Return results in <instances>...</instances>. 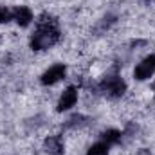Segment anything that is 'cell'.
Returning <instances> with one entry per match:
<instances>
[{
  "mask_svg": "<svg viewBox=\"0 0 155 155\" xmlns=\"http://www.w3.org/2000/svg\"><path fill=\"white\" fill-rule=\"evenodd\" d=\"M103 139H105L107 144H116V143H119V139H121V134L117 130H107L103 134Z\"/></svg>",
  "mask_w": 155,
  "mask_h": 155,
  "instance_id": "cell-9",
  "label": "cell"
},
{
  "mask_svg": "<svg viewBox=\"0 0 155 155\" xmlns=\"http://www.w3.org/2000/svg\"><path fill=\"white\" fill-rule=\"evenodd\" d=\"M58 29L54 25V22L51 20H41L38 24V29L35 33V36L31 40V47L36 49V51H43V49H49L51 45L56 43L58 40Z\"/></svg>",
  "mask_w": 155,
  "mask_h": 155,
  "instance_id": "cell-1",
  "label": "cell"
},
{
  "mask_svg": "<svg viewBox=\"0 0 155 155\" xmlns=\"http://www.w3.org/2000/svg\"><path fill=\"white\" fill-rule=\"evenodd\" d=\"M153 90H155V85H153Z\"/></svg>",
  "mask_w": 155,
  "mask_h": 155,
  "instance_id": "cell-11",
  "label": "cell"
},
{
  "mask_svg": "<svg viewBox=\"0 0 155 155\" xmlns=\"http://www.w3.org/2000/svg\"><path fill=\"white\" fill-rule=\"evenodd\" d=\"M13 18L18 22V25L25 27V25H29V24L33 22V13H31V9H29V7H25V5H20V7H16V9H15V13H13Z\"/></svg>",
  "mask_w": 155,
  "mask_h": 155,
  "instance_id": "cell-6",
  "label": "cell"
},
{
  "mask_svg": "<svg viewBox=\"0 0 155 155\" xmlns=\"http://www.w3.org/2000/svg\"><path fill=\"white\" fill-rule=\"evenodd\" d=\"M63 76H65V65L58 63V65H52L49 71L43 72L41 83H43V85H54V83H58Z\"/></svg>",
  "mask_w": 155,
  "mask_h": 155,
  "instance_id": "cell-4",
  "label": "cell"
},
{
  "mask_svg": "<svg viewBox=\"0 0 155 155\" xmlns=\"http://www.w3.org/2000/svg\"><path fill=\"white\" fill-rule=\"evenodd\" d=\"M153 72H155V54H150V56H146L135 67L134 76H135V79H139V81H144V79H148L150 76H153Z\"/></svg>",
  "mask_w": 155,
  "mask_h": 155,
  "instance_id": "cell-2",
  "label": "cell"
},
{
  "mask_svg": "<svg viewBox=\"0 0 155 155\" xmlns=\"http://www.w3.org/2000/svg\"><path fill=\"white\" fill-rule=\"evenodd\" d=\"M11 13H9V9L7 7H4V5H0V24H4V22H9L11 20Z\"/></svg>",
  "mask_w": 155,
  "mask_h": 155,
  "instance_id": "cell-10",
  "label": "cell"
},
{
  "mask_svg": "<svg viewBox=\"0 0 155 155\" xmlns=\"http://www.w3.org/2000/svg\"><path fill=\"white\" fill-rule=\"evenodd\" d=\"M87 155H108V144L107 143H96L90 146Z\"/></svg>",
  "mask_w": 155,
  "mask_h": 155,
  "instance_id": "cell-7",
  "label": "cell"
},
{
  "mask_svg": "<svg viewBox=\"0 0 155 155\" xmlns=\"http://www.w3.org/2000/svg\"><path fill=\"white\" fill-rule=\"evenodd\" d=\"M103 90H105V94H108V96H112V97H117V96H121L123 92H124V88H126V85H124V81L121 79V78H107L105 81H103Z\"/></svg>",
  "mask_w": 155,
  "mask_h": 155,
  "instance_id": "cell-3",
  "label": "cell"
},
{
  "mask_svg": "<svg viewBox=\"0 0 155 155\" xmlns=\"http://www.w3.org/2000/svg\"><path fill=\"white\" fill-rule=\"evenodd\" d=\"M76 101H78V90L74 88V87H69V88L61 94V97H60L58 112H65V110L72 108V107L76 105Z\"/></svg>",
  "mask_w": 155,
  "mask_h": 155,
  "instance_id": "cell-5",
  "label": "cell"
},
{
  "mask_svg": "<svg viewBox=\"0 0 155 155\" xmlns=\"http://www.w3.org/2000/svg\"><path fill=\"white\" fill-rule=\"evenodd\" d=\"M45 146H47V152H51V153H58V152H61V141H60L58 137H51V139H47Z\"/></svg>",
  "mask_w": 155,
  "mask_h": 155,
  "instance_id": "cell-8",
  "label": "cell"
}]
</instances>
